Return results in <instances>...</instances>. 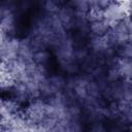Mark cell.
<instances>
[{
    "label": "cell",
    "mask_w": 132,
    "mask_h": 132,
    "mask_svg": "<svg viewBox=\"0 0 132 132\" xmlns=\"http://www.w3.org/2000/svg\"><path fill=\"white\" fill-rule=\"evenodd\" d=\"M50 59V55L47 52L40 50V51H36L33 55V61L38 64V65H43L45 64Z\"/></svg>",
    "instance_id": "obj_8"
},
{
    "label": "cell",
    "mask_w": 132,
    "mask_h": 132,
    "mask_svg": "<svg viewBox=\"0 0 132 132\" xmlns=\"http://www.w3.org/2000/svg\"><path fill=\"white\" fill-rule=\"evenodd\" d=\"M104 19V13H103V9H101L100 7H94L91 8L87 13H86V20L93 23V22H97V21H101Z\"/></svg>",
    "instance_id": "obj_7"
},
{
    "label": "cell",
    "mask_w": 132,
    "mask_h": 132,
    "mask_svg": "<svg viewBox=\"0 0 132 132\" xmlns=\"http://www.w3.org/2000/svg\"><path fill=\"white\" fill-rule=\"evenodd\" d=\"M48 80H50V82H51V84H52L58 91L62 90V89L66 86V81H65V79L62 78L61 76H53V77L48 78Z\"/></svg>",
    "instance_id": "obj_11"
},
{
    "label": "cell",
    "mask_w": 132,
    "mask_h": 132,
    "mask_svg": "<svg viewBox=\"0 0 132 132\" xmlns=\"http://www.w3.org/2000/svg\"><path fill=\"white\" fill-rule=\"evenodd\" d=\"M112 1H113V0H97V2H98V6H99L101 9H105V8H107L111 3H113Z\"/></svg>",
    "instance_id": "obj_16"
},
{
    "label": "cell",
    "mask_w": 132,
    "mask_h": 132,
    "mask_svg": "<svg viewBox=\"0 0 132 132\" xmlns=\"http://www.w3.org/2000/svg\"><path fill=\"white\" fill-rule=\"evenodd\" d=\"M122 76V74H121V71H120V69L117 67H114V68H111V69H109V71H108V73H107V77H108V80H110V81H118L119 80V78Z\"/></svg>",
    "instance_id": "obj_13"
},
{
    "label": "cell",
    "mask_w": 132,
    "mask_h": 132,
    "mask_svg": "<svg viewBox=\"0 0 132 132\" xmlns=\"http://www.w3.org/2000/svg\"><path fill=\"white\" fill-rule=\"evenodd\" d=\"M90 29L91 31L97 35V36H102V35H105L109 29L107 23L105 22V20H101V21H97V22H93L91 23V26H90Z\"/></svg>",
    "instance_id": "obj_6"
},
{
    "label": "cell",
    "mask_w": 132,
    "mask_h": 132,
    "mask_svg": "<svg viewBox=\"0 0 132 132\" xmlns=\"http://www.w3.org/2000/svg\"><path fill=\"white\" fill-rule=\"evenodd\" d=\"M103 13H104V20L122 21L126 16L119 3H111L107 8L103 9Z\"/></svg>",
    "instance_id": "obj_1"
},
{
    "label": "cell",
    "mask_w": 132,
    "mask_h": 132,
    "mask_svg": "<svg viewBox=\"0 0 132 132\" xmlns=\"http://www.w3.org/2000/svg\"><path fill=\"white\" fill-rule=\"evenodd\" d=\"M1 27H2L3 31H7V32L13 27V16L11 13H8V14L2 16Z\"/></svg>",
    "instance_id": "obj_10"
},
{
    "label": "cell",
    "mask_w": 132,
    "mask_h": 132,
    "mask_svg": "<svg viewBox=\"0 0 132 132\" xmlns=\"http://www.w3.org/2000/svg\"><path fill=\"white\" fill-rule=\"evenodd\" d=\"M73 16H74V12L69 7H63L61 9H59V11H58V18L60 19L64 28H66V29L71 27Z\"/></svg>",
    "instance_id": "obj_4"
},
{
    "label": "cell",
    "mask_w": 132,
    "mask_h": 132,
    "mask_svg": "<svg viewBox=\"0 0 132 132\" xmlns=\"http://www.w3.org/2000/svg\"><path fill=\"white\" fill-rule=\"evenodd\" d=\"M72 1H73V2H74V3H76V2H77V1H78V0H72Z\"/></svg>",
    "instance_id": "obj_18"
},
{
    "label": "cell",
    "mask_w": 132,
    "mask_h": 132,
    "mask_svg": "<svg viewBox=\"0 0 132 132\" xmlns=\"http://www.w3.org/2000/svg\"><path fill=\"white\" fill-rule=\"evenodd\" d=\"M129 40L132 41V34H129Z\"/></svg>",
    "instance_id": "obj_17"
},
{
    "label": "cell",
    "mask_w": 132,
    "mask_h": 132,
    "mask_svg": "<svg viewBox=\"0 0 132 132\" xmlns=\"http://www.w3.org/2000/svg\"><path fill=\"white\" fill-rule=\"evenodd\" d=\"M33 50L30 44V41L28 40H23L20 44L19 51H18V58L26 63L33 61Z\"/></svg>",
    "instance_id": "obj_3"
},
{
    "label": "cell",
    "mask_w": 132,
    "mask_h": 132,
    "mask_svg": "<svg viewBox=\"0 0 132 132\" xmlns=\"http://www.w3.org/2000/svg\"><path fill=\"white\" fill-rule=\"evenodd\" d=\"M122 58H126V59H132V44L126 43L123 44V47L120 52Z\"/></svg>",
    "instance_id": "obj_14"
},
{
    "label": "cell",
    "mask_w": 132,
    "mask_h": 132,
    "mask_svg": "<svg viewBox=\"0 0 132 132\" xmlns=\"http://www.w3.org/2000/svg\"><path fill=\"white\" fill-rule=\"evenodd\" d=\"M30 44L32 46V48L36 50V51H40V50H43L44 45H45V39L42 35H36L34 36L31 40H30Z\"/></svg>",
    "instance_id": "obj_9"
},
{
    "label": "cell",
    "mask_w": 132,
    "mask_h": 132,
    "mask_svg": "<svg viewBox=\"0 0 132 132\" xmlns=\"http://www.w3.org/2000/svg\"><path fill=\"white\" fill-rule=\"evenodd\" d=\"M118 68L120 69L121 74L125 76L127 79L132 78V60L131 59L121 58L118 64Z\"/></svg>",
    "instance_id": "obj_5"
},
{
    "label": "cell",
    "mask_w": 132,
    "mask_h": 132,
    "mask_svg": "<svg viewBox=\"0 0 132 132\" xmlns=\"http://www.w3.org/2000/svg\"><path fill=\"white\" fill-rule=\"evenodd\" d=\"M44 8L47 12H51V13H56L57 11H59L58 5L54 0H46L44 3Z\"/></svg>",
    "instance_id": "obj_15"
},
{
    "label": "cell",
    "mask_w": 132,
    "mask_h": 132,
    "mask_svg": "<svg viewBox=\"0 0 132 132\" xmlns=\"http://www.w3.org/2000/svg\"><path fill=\"white\" fill-rule=\"evenodd\" d=\"M87 90H88V96L90 97H94L96 98L99 94V85L97 82H94V81H89L88 84V87H87Z\"/></svg>",
    "instance_id": "obj_12"
},
{
    "label": "cell",
    "mask_w": 132,
    "mask_h": 132,
    "mask_svg": "<svg viewBox=\"0 0 132 132\" xmlns=\"http://www.w3.org/2000/svg\"><path fill=\"white\" fill-rule=\"evenodd\" d=\"M111 40H112V38L108 34H105L102 36L95 35V37L92 40V46L96 52H105L106 50L109 48V44H110Z\"/></svg>",
    "instance_id": "obj_2"
}]
</instances>
